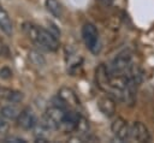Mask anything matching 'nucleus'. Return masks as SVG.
Wrapping results in <instances>:
<instances>
[{
  "label": "nucleus",
  "instance_id": "f03ea898",
  "mask_svg": "<svg viewBox=\"0 0 154 143\" xmlns=\"http://www.w3.org/2000/svg\"><path fill=\"white\" fill-rule=\"evenodd\" d=\"M132 65H134L132 54L129 50H123L118 55H116V58L108 65H106V67L109 76L113 77V76L126 75L130 71Z\"/></svg>",
  "mask_w": 154,
  "mask_h": 143
},
{
  "label": "nucleus",
  "instance_id": "f257e3e1",
  "mask_svg": "<svg viewBox=\"0 0 154 143\" xmlns=\"http://www.w3.org/2000/svg\"><path fill=\"white\" fill-rule=\"evenodd\" d=\"M24 30L28 35V37L38 47L49 50V52H55L59 48V42L58 38L54 34H52L51 31L46 30L42 26L35 25V24H25L24 25Z\"/></svg>",
  "mask_w": 154,
  "mask_h": 143
},
{
  "label": "nucleus",
  "instance_id": "1a4fd4ad",
  "mask_svg": "<svg viewBox=\"0 0 154 143\" xmlns=\"http://www.w3.org/2000/svg\"><path fill=\"white\" fill-rule=\"evenodd\" d=\"M97 108L100 112L106 117H112L116 113V101L112 96L105 95L99 97L97 100Z\"/></svg>",
  "mask_w": 154,
  "mask_h": 143
},
{
  "label": "nucleus",
  "instance_id": "0eeeda50",
  "mask_svg": "<svg viewBox=\"0 0 154 143\" xmlns=\"http://www.w3.org/2000/svg\"><path fill=\"white\" fill-rule=\"evenodd\" d=\"M130 138L136 141V142H149L150 141V132H149L148 127L143 123L135 121L131 125Z\"/></svg>",
  "mask_w": 154,
  "mask_h": 143
},
{
  "label": "nucleus",
  "instance_id": "f3484780",
  "mask_svg": "<svg viewBox=\"0 0 154 143\" xmlns=\"http://www.w3.org/2000/svg\"><path fill=\"white\" fill-rule=\"evenodd\" d=\"M8 130V123L6 121V118L0 115V133H5Z\"/></svg>",
  "mask_w": 154,
  "mask_h": 143
},
{
  "label": "nucleus",
  "instance_id": "9b49d317",
  "mask_svg": "<svg viewBox=\"0 0 154 143\" xmlns=\"http://www.w3.org/2000/svg\"><path fill=\"white\" fill-rule=\"evenodd\" d=\"M46 7L48 12L52 13L54 17L60 18L63 16V7L58 0H46Z\"/></svg>",
  "mask_w": 154,
  "mask_h": 143
},
{
  "label": "nucleus",
  "instance_id": "ddd939ff",
  "mask_svg": "<svg viewBox=\"0 0 154 143\" xmlns=\"http://www.w3.org/2000/svg\"><path fill=\"white\" fill-rule=\"evenodd\" d=\"M81 64H82V58L78 56V54H76V53L69 52V54H67V67H69V71L71 73H73L76 70H78Z\"/></svg>",
  "mask_w": 154,
  "mask_h": 143
},
{
  "label": "nucleus",
  "instance_id": "a211bd4d",
  "mask_svg": "<svg viewBox=\"0 0 154 143\" xmlns=\"http://www.w3.org/2000/svg\"><path fill=\"white\" fill-rule=\"evenodd\" d=\"M5 142L6 143H10V142H13V143H25L26 141L24 138H20V137H13V136H11V137L5 138Z\"/></svg>",
  "mask_w": 154,
  "mask_h": 143
},
{
  "label": "nucleus",
  "instance_id": "39448f33",
  "mask_svg": "<svg viewBox=\"0 0 154 143\" xmlns=\"http://www.w3.org/2000/svg\"><path fill=\"white\" fill-rule=\"evenodd\" d=\"M111 130L114 135V137L120 141V142H126L130 139V135H131V126L126 123V120H124L123 118L118 117L117 119L113 120L112 125H111Z\"/></svg>",
  "mask_w": 154,
  "mask_h": 143
},
{
  "label": "nucleus",
  "instance_id": "dca6fc26",
  "mask_svg": "<svg viewBox=\"0 0 154 143\" xmlns=\"http://www.w3.org/2000/svg\"><path fill=\"white\" fill-rule=\"evenodd\" d=\"M0 77L4 78V79H8V78L12 77V71L8 67H2L0 70Z\"/></svg>",
  "mask_w": 154,
  "mask_h": 143
},
{
  "label": "nucleus",
  "instance_id": "20e7f679",
  "mask_svg": "<svg viewBox=\"0 0 154 143\" xmlns=\"http://www.w3.org/2000/svg\"><path fill=\"white\" fill-rule=\"evenodd\" d=\"M82 38L88 48V50L93 54H99L101 50V42L97 28L93 23H85L82 26Z\"/></svg>",
  "mask_w": 154,
  "mask_h": 143
},
{
  "label": "nucleus",
  "instance_id": "7ed1b4c3",
  "mask_svg": "<svg viewBox=\"0 0 154 143\" xmlns=\"http://www.w3.org/2000/svg\"><path fill=\"white\" fill-rule=\"evenodd\" d=\"M66 108H63L60 106L53 105L48 107L45 112L43 115V121L42 126L46 127L47 130H58L61 127V124L64 121L65 114H66Z\"/></svg>",
  "mask_w": 154,
  "mask_h": 143
},
{
  "label": "nucleus",
  "instance_id": "423d86ee",
  "mask_svg": "<svg viewBox=\"0 0 154 143\" xmlns=\"http://www.w3.org/2000/svg\"><path fill=\"white\" fill-rule=\"evenodd\" d=\"M58 97L64 102V105L69 109H77L81 106V102H79V99H78L77 94L71 88L63 87L58 91Z\"/></svg>",
  "mask_w": 154,
  "mask_h": 143
},
{
  "label": "nucleus",
  "instance_id": "9d476101",
  "mask_svg": "<svg viewBox=\"0 0 154 143\" xmlns=\"http://www.w3.org/2000/svg\"><path fill=\"white\" fill-rule=\"evenodd\" d=\"M0 29L7 34V35H11L12 31H13V24H12V20L7 13V11L0 5Z\"/></svg>",
  "mask_w": 154,
  "mask_h": 143
},
{
  "label": "nucleus",
  "instance_id": "4468645a",
  "mask_svg": "<svg viewBox=\"0 0 154 143\" xmlns=\"http://www.w3.org/2000/svg\"><path fill=\"white\" fill-rule=\"evenodd\" d=\"M19 111L12 106V105H7V106H4L1 109H0V115L6 118V119H17V117L19 115Z\"/></svg>",
  "mask_w": 154,
  "mask_h": 143
},
{
  "label": "nucleus",
  "instance_id": "f8f14e48",
  "mask_svg": "<svg viewBox=\"0 0 154 143\" xmlns=\"http://www.w3.org/2000/svg\"><path fill=\"white\" fill-rule=\"evenodd\" d=\"M1 95H2V97L5 100H7L11 103H17V102H20L23 100V94L20 91H17V90L4 89Z\"/></svg>",
  "mask_w": 154,
  "mask_h": 143
},
{
  "label": "nucleus",
  "instance_id": "2eb2a0df",
  "mask_svg": "<svg viewBox=\"0 0 154 143\" xmlns=\"http://www.w3.org/2000/svg\"><path fill=\"white\" fill-rule=\"evenodd\" d=\"M29 58H30V60H31L35 65H37V66H41V65L45 64V59H43V56H42L40 53L35 52V50H31V52L29 53Z\"/></svg>",
  "mask_w": 154,
  "mask_h": 143
},
{
  "label": "nucleus",
  "instance_id": "6ab92c4d",
  "mask_svg": "<svg viewBox=\"0 0 154 143\" xmlns=\"http://www.w3.org/2000/svg\"><path fill=\"white\" fill-rule=\"evenodd\" d=\"M101 4H103V5H111L112 2H113V0H99Z\"/></svg>",
  "mask_w": 154,
  "mask_h": 143
},
{
  "label": "nucleus",
  "instance_id": "6e6552de",
  "mask_svg": "<svg viewBox=\"0 0 154 143\" xmlns=\"http://www.w3.org/2000/svg\"><path fill=\"white\" fill-rule=\"evenodd\" d=\"M17 123L22 129L30 130L36 126L37 120H36V115L30 108H24L23 111H20L19 115L17 117Z\"/></svg>",
  "mask_w": 154,
  "mask_h": 143
}]
</instances>
